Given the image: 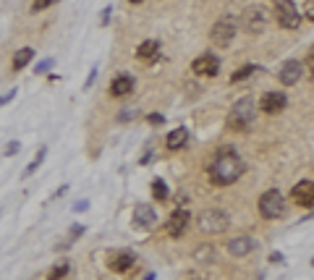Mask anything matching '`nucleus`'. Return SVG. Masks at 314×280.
<instances>
[{
    "label": "nucleus",
    "instance_id": "11",
    "mask_svg": "<svg viewBox=\"0 0 314 280\" xmlns=\"http://www.w3.org/2000/svg\"><path fill=\"white\" fill-rule=\"evenodd\" d=\"M301 76H304V63L301 61H285L283 66H280V74H277V79L283 81V87H293V84H298L301 81Z\"/></svg>",
    "mask_w": 314,
    "mask_h": 280
},
{
    "label": "nucleus",
    "instance_id": "3",
    "mask_svg": "<svg viewBox=\"0 0 314 280\" xmlns=\"http://www.w3.org/2000/svg\"><path fill=\"white\" fill-rule=\"evenodd\" d=\"M196 225H199L202 233H225L228 225H230V215L225 209H202L199 217H196Z\"/></svg>",
    "mask_w": 314,
    "mask_h": 280
},
{
    "label": "nucleus",
    "instance_id": "30",
    "mask_svg": "<svg viewBox=\"0 0 314 280\" xmlns=\"http://www.w3.org/2000/svg\"><path fill=\"white\" fill-rule=\"evenodd\" d=\"M84 233V225H74L71 228V241H76V236H81Z\"/></svg>",
    "mask_w": 314,
    "mask_h": 280
},
{
    "label": "nucleus",
    "instance_id": "8",
    "mask_svg": "<svg viewBox=\"0 0 314 280\" xmlns=\"http://www.w3.org/2000/svg\"><path fill=\"white\" fill-rule=\"evenodd\" d=\"M189 223H191V215H189V209L176 207V209L170 212V217H168V225H165L168 236H170V238H178V236H183V233H186V228H189Z\"/></svg>",
    "mask_w": 314,
    "mask_h": 280
},
{
    "label": "nucleus",
    "instance_id": "6",
    "mask_svg": "<svg viewBox=\"0 0 314 280\" xmlns=\"http://www.w3.org/2000/svg\"><path fill=\"white\" fill-rule=\"evenodd\" d=\"M267 21H270V11L264 6H249V8H243V14H241V27L249 34H259L267 27Z\"/></svg>",
    "mask_w": 314,
    "mask_h": 280
},
{
    "label": "nucleus",
    "instance_id": "2",
    "mask_svg": "<svg viewBox=\"0 0 314 280\" xmlns=\"http://www.w3.org/2000/svg\"><path fill=\"white\" fill-rule=\"evenodd\" d=\"M254 118H257V102H254V97H241L228 113V126L233 131H246L254 123Z\"/></svg>",
    "mask_w": 314,
    "mask_h": 280
},
{
    "label": "nucleus",
    "instance_id": "1",
    "mask_svg": "<svg viewBox=\"0 0 314 280\" xmlns=\"http://www.w3.org/2000/svg\"><path fill=\"white\" fill-rule=\"evenodd\" d=\"M207 173H209V181H212L215 186H230V183H236L241 178L243 160L238 157V152L233 147H223V149L215 152Z\"/></svg>",
    "mask_w": 314,
    "mask_h": 280
},
{
    "label": "nucleus",
    "instance_id": "12",
    "mask_svg": "<svg viewBox=\"0 0 314 280\" xmlns=\"http://www.w3.org/2000/svg\"><path fill=\"white\" fill-rule=\"evenodd\" d=\"M157 225V212L149 204H136L134 207V228L139 230H152Z\"/></svg>",
    "mask_w": 314,
    "mask_h": 280
},
{
    "label": "nucleus",
    "instance_id": "27",
    "mask_svg": "<svg viewBox=\"0 0 314 280\" xmlns=\"http://www.w3.org/2000/svg\"><path fill=\"white\" fill-rule=\"evenodd\" d=\"M304 68L309 71V76L314 79V48L309 50V55H306V63H304Z\"/></svg>",
    "mask_w": 314,
    "mask_h": 280
},
{
    "label": "nucleus",
    "instance_id": "18",
    "mask_svg": "<svg viewBox=\"0 0 314 280\" xmlns=\"http://www.w3.org/2000/svg\"><path fill=\"white\" fill-rule=\"evenodd\" d=\"M186 144H189V128H176V131H170L165 136V147L170 149V152H178V149H183Z\"/></svg>",
    "mask_w": 314,
    "mask_h": 280
},
{
    "label": "nucleus",
    "instance_id": "36",
    "mask_svg": "<svg viewBox=\"0 0 314 280\" xmlns=\"http://www.w3.org/2000/svg\"><path fill=\"white\" fill-rule=\"evenodd\" d=\"M311 264H314V259H311Z\"/></svg>",
    "mask_w": 314,
    "mask_h": 280
},
{
    "label": "nucleus",
    "instance_id": "13",
    "mask_svg": "<svg viewBox=\"0 0 314 280\" xmlns=\"http://www.w3.org/2000/svg\"><path fill=\"white\" fill-rule=\"evenodd\" d=\"M290 196H293V202L298 207H314V181H298L293 189H290Z\"/></svg>",
    "mask_w": 314,
    "mask_h": 280
},
{
    "label": "nucleus",
    "instance_id": "16",
    "mask_svg": "<svg viewBox=\"0 0 314 280\" xmlns=\"http://www.w3.org/2000/svg\"><path fill=\"white\" fill-rule=\"evenodd\" d=\"M134 259L136 256L131 254V251H115V254H110V262H108V267L113 272H126V270H131V264H134Z\"/></svg>",
    "mask_w": 314,
    "mask_h": 280
},
{
    "label": "nucleus",
    "instance_id": "31",
    "mask_svg": "<svg viewBox=\"0 0 314 280\" xmlns=\"http://www.w3.org/2000/svg\"><path fill=\"white\" fill-rule=\"evenodd\" d=\"M16 97V89H11L8 92V95H3V97H0V105H6V102H11V100H14Z\"/></svg>",
    "mask_w": 314,
    "mask_h": 280
},
{
    "label": "nucleus",
    "instance_id": "26",
    "mask_svg": "<svg viewBox=\"0 0 314 280\" xmlns=\"http://www.w3.org/2000/svg\"><path fill=\"white\" fill-rule=\"evenodd\" d=\"M304 19L314 21V0H304Z\"/></svg>",
    "mask_w": 314,
    "mask_h": 280
},
{
    "label": "nucleus",
    "instance_id": "28",
    "mask_svg": "<svg viewBox=\"0 0 314 280\" xmlns=\"http://www.w3.org/2000/svg\"><path fill=\"white\" fill-rule=\"evenodd\" d=\"M48 68H53V58H48V61H42V63H37V68H34V74H45Z\"/></svg>",
    "mask_w": 314,
    "mask_h": 280
},
{
    "label": "nucleus",
    "instance_id": "5",
    "mask_svg": "<svg viewBox=\"0 0 314 280\" xmlns=\"http://www.w3.org/2000/svg\"><path fill=\"white\" fill-rule=\"evenodd\" d=\"M236 32H238L236 29V21L230 19V16H223V19H217L215 24H212V29H209V42H212L215 48L225 50V48H230Z\"/></svg>",
    "mask_w": 314,
    "mask_h": 280
},
{
    "label": "nucleus",
    "instance_id": "7",
    "mask_svg": "<svg viewBox=\"0 0 314 280\" xmlns=\"http://www.w3.org/2000/svg\"><path fill=\"white\" fill-rule=\"evenodd\" d=\"M275 16H277V24L283 29H298V24H301V11L296 8L293 0H280Z\"/></svg>",
    "mask_w": 314,
    "mask_h": 280
},
{
    "label": "nucleus",
    "instance_id": "34",
    "mask_svg": "<svg viewBox=\"0 0 314 280\" xmlns=\"http://www.w3.org/2000/svg\"><path fill=\"white\" fill-rule=\"evenodd\" d=\"M149 123H162V115H149Z\"/></svg>",
    "mask_w": 314,
    "mask_h": 280
},
{
    "label": "nucleus",
    "instance_id": "23",
    "mask_svg": "<svg viewBox=\"0 0 314 280\" xmlns=\"http://www.w3.org/2000/svg\"><path fill=\"white\" fill-rule=\"evenodd\" d=\"M68 270H71V264H68V262H61L58 267H53V270H50L48 280H61V277H66V275H68Z\"/></svg>",
    "mask_w": 314,
    "mask_h": 280
},
{
    "label": "nucleus",
    "instance_id": "35",
    "mask_svg": "<svg viewBox=\"0 0 314 280\" xmlns=\"http://www.w3.org/2000/svg\"><path fill=\"white\" fill-rule=\"evenodd\" d=\"M129 3H134V6H136V3H144V0H129Z\"/></svg>",
    "mask_w": 314,
    "mask_h": 280
},
{
    "label": "nucleus",
    "instance_id": "9",
    "mask_svg": "<svg viewBox=\"0 0 314 280\" xmlns=\"http://www.w3.org/2000/svg\"><path fill=\"white\" fill-rule=\"evenodd\" d=\"M191 71L196 76H217L220 74V58L215 53H204L191 63Z\"/></svg>",
    "mask_w": 314,
    "mask_h": 280
},
{
    "label": "nucleus",
    "instance_id": "32",
    "mask_svg": "<svg viewBox=\"0 0 314 280\" xmlns=\"http://www.w3.org/2000/svg\"><path fill=\"white\" fill-rule=\"evenodd\" d=\"M14 152H19V142H11V144L6 147V155H14Z\"/></svg>",
    "mask_w": 314,
    "mask_h": 280
},
{
    "label": "nucleus",
    "instance_id": "19",
    "mask_svg": "<svg viewBox=\"0 0 314 280\" xmlns=\"http://www.w3.org/2000/svg\"><path fill=\"white\" fill-rule=\"evenodd\" d=\"M32 61H34V48H21V50H16L14 61H11V68L14 71H24Z\"/></svg>",
    "mask_w": 314,
    "mask_h": 280
},
{
    "label": "nucleus",
    "instance_id": "33",
    "mask_svg": "<svg viewBox=\"0 0 314 280\" xmlns=\"http://www.w3.org/2000/svg\"><path fill=\"white\" fill-rule=\"evenodd\" d=\"M74 209H76V212H84V209H87V202H76Z\"/></svg>",
    "mask_w": 314,
    "mask_h": 280
},
{
    "label": "nucleus",
    "instance_id": "15",
    "mask_svg": "<svg viewBox=\"0 0 314 280\" xmlns=\"http://www.w3.org/2000/svg\"><path fill=\"white\" fill-rule=\"evenodd\" d=\"M254 246H257V241H254L251 236H236L228 241V251L230 256H246L254 251Z\"/></svg>",
    "mask_w": 314,
    "mask_h": 280
},
{
    "label": "nucleus",
    "instance_id": "25",
    "mask_svg": "<svg viewBox=\"0 0 314 280\" xmlns=\"http://www.w3.org/2000/svg\"><path fill=\"white\" fill-rule=\"evenodd\" d=\"M136 113H139L136 108H123V110L118 113V121H121V123H126V121H131V118H136Z\"/></svg>",
    "mask_w": 314,
    "mask_h": 280
},
{
    "label": "nucleus",
    "instance_id": "24",
    "mask_svg": "<svg viewBox=\"0 0 314 280\" xmlns=\"http://www.w3.org/2000/svg\"><path fill=\"white\" fill-rule=\"evenodd\" d=\"M55 3H61V0H32V14H40V11H48V8H53Z\"/></svg>",
    "mask_w": 314,
    "mask_h": 280
},
{
    "label": "nucleus",
    "instance_id": "10",
    "mask_svg": "<svg viewBox=\"0 0 314 280\" xmlns=\"http://www.w3.org/2000/svg\"><path fill=\"white\" fill-rule=\"evenodd\" d=\"M285 105H288L285 92H264L262 100H259V108H262V113H267V115H277V113H283V110H285Z\"/></svg>",
    "mask_w": 314,
    "mask_h": 280
},
{
    "label": "nucleus",
    "instance_id": "29",
    "mask_svg": "<svg viewBox=\"0 0 314 280\" xmlns=\"http://www.w3.org/2000/svg\"><path fill=\"white\" fill-rule=\"evenodd\" d=\"M95 79H97V68H92V74H89L87 81H84V89H89L92 84H95Z\"/></svg>",
    "mask_w": 314,
    "mask_h": 280
},
{
    "label": "nucleus",
    "instance_id": "14",
    "mask_svg": "<svg viewBox=\"0 0 314 280\" xmlns=\"http://www.w3.org/2000/svg\"><path fill=\"white\" fill-rule=\"evenodd\" d=\"M134 89H136V81L129 74H118L110 81V95L113 97H126V95H131Z\"/></svg>",
    "mask_w": 314,
    "mask_h": 280
},
{
    "label": "nucleus",
    "instance_id": "17",
    "mask_svg": "<svg viewBox=\"0 0 314 280\" xmlns=\"http://www.w3.org/2000/svg\"><path fill=\"white\" fill-rule=\"evenodd\" d=\"M136 58H139V61H144V63L157 61V58H160V42L157 40H144L136 48Z\"/></svg>",
    "mask_w": 314,
    "mask_h": 280
},
{
    "label": "nucleus",
    "instance_id": "20",
    "mask_svg": "<svg viewBox=\"0 0 314 280\" xmlns=\"http://www.w3.org/2000/svg\"><path fill=\"white\" fill-rule=\"evenodd\" d=\"M259 71V66H254V63H249V66H241L238 71L230 76V81H233V84H238V81H243V79H249V76H254Z\"/></svg>",
    "mask_w": 314,
    "mask_h": 280
},
{
    "label": "nucleus",
    "instance_id": "4",
    "mask_svg": "<svg viewBox=\"0 0 314 280\" xmlns=\"http://www.w3.org/2000/svg\"><path fill=\"white\" fill-rule=\"evenodd\" d=\"M257 207H259V215L264 220H277V217L285 215V199H283V194L277 191V189H267L259 196Z\"/></svg>",
    "mask_w": 314,
    "mask_h": 280
},
{
    "label": "nucleus",
    "instance_id": "21",
    "mask_svg": "<svg viewBox=\"0 0 314 280\" xmlns=\"http://www.w3.org/2000/svg\"><path fill=\"white\" fill-rule=\"evenodd\" d=\"M152 194H155V199H157V202H165L168 196H170L168 183L162 181V178H155V181H152Z\"/></svg>",
    "mask_w": 314,
    "mask_h": 280
},
{
    "label": "nucleus",
    "instance_id": "22",
    "mask_svg": "<svg viewBox=\"0 0 314 280\" xmlns=\"http://www.w3.org/2000/svg\"><path fill=\"white\" fill-rule=\"evenodd\" d=\"M45 157H48V147H42V149H40V152H37V157H34V160L29 162V165L24 168V178H29V176H32V173H34V170H37V168L42 165V162H45Z\"/></svg>",
    "mask_w": 314,
    "mask_h": 280
}]
</instances>
